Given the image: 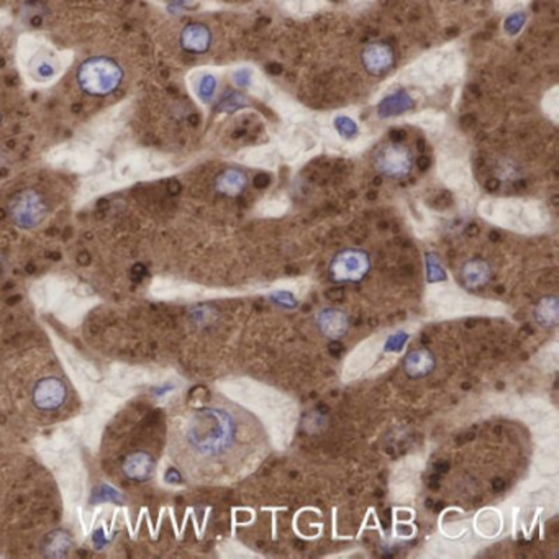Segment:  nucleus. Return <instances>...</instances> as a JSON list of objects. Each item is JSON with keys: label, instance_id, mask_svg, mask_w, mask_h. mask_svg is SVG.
I'll return each mask as SVG.
<instances>
[{"label": "nucleus", "instance_id": "7ed1b4c3", "mask_svg": "<svg viewBox=\"0 0 559 559\" xmlns=\"http://www.w3.org/2000/svg\"><path fill=\"white\" fill-rule=\"evenodd\" d=\"M369 266L371 262L364 251L343 250L330 264V277L335 283H358L368 274Z\"/></svg>", "mask_w": 559, "mask_h": 559}, {"label": "nucleus", "instance_id": "2eb2a0df", "mask_svg": "<svg viewBox=\"0 0 559 559\" xmlns=\"http://www.w3.org/2000/svg\"><path fill=\"white\" fill-rule=\"evenodd\" d=\"M335 126L339 131V135L344 136V138H349V136H354L358 133V126L353 120L346 119V116H339L338 120H335Z\"/></svg>", "mask_w": 559, "mask_h": 559}, {"label": "nucleus", "instance_id": "dca6fc26", "mask_svg": "<svg viewBox=\"0 0 559 559\" xmlns=\"http://www.w3.org/2000/svg\"><path fill=\"white\" fill-rule=\"evenodd\" d=\"M215 89H217V82L215 77L212 76H206L201 81V84H198V94H201L203 100H210L213 94H215Z\"/></svg>", "mask_w": 559, "mask_h": 559}, {"label": "nucleus", "instance_id": "6e6552de", "mask_svg": "<svg viewBox=\"0 0 559 559\" xmlns=\"http://www.w3.org/2000/svg\"><path fill=\"white\" fill-rule=\"evenodd\" d=\"M436 368V359L429 349H413L403 359V372L410 379L429 377Z\"/></svg>", "mask_w": 559, "mask_h": 559}, {"label": "nucleus", "instance_id": "9d476101", "mask_svg": "<svg viewBox=\"0 0 559 559\" xmlns=\"http://www.w3.org/2000/svg\"><path fill=\"white\" fill-rule=\"evenodd\" d=\"M123 473L131 480L144 483L154 473V459L144 451H135L123 461Z\"/></svg>", "mask_w": 559, "mask_h": 559}, {"label": "nucleus", "instance_id": "1a4fd4ad", "mask_svg": "<svg viewBox=\"0 0 559 559\" xmlns=\"http://www.w3.org/2000/svg\"><path fill=\"white\" fill-rule=\"evenodd\" d=\"M212 33L202 23H191L181 33V46L194 55H202L210 48Z\"/></svg>", "mask_w": 559, "mask_h": 559}, {"label": "nucleus", "instance_id": "f257e3e1", "mask_svg": "<svg viewBox=\"0 0 559 559\" xmlns=\"http://www.w3.org/2000/svg\"><path fill=\"white\" fill-rule=\"evenodd\" d=\"M269 453L261 422L227 398H213L174 418L169 454L187 479L230 484L250 476Z\"/></svg>", "mask_w": 559, "mask_h": 559}, {"label": "nucleus", "instance_id": "ddd939ff", "mask_svg": "<svg viewBox=\"0 0 559 559\" xmlns=\"http://www.w3.org/2000/svg\"><path fill=\"white\" fill-rule=\"evenodd\" d=\"M413 105L410 95H407L405 92H398V94L389 95L387 99L382 100V104L379 105V115L381 116H392L398 115L402 112H407Z\"/></svg>", "mask_w": 559, "mask_h": 559}, {"label": "nucleus", "instance_id": "423d86ee", "mask_svg": "<svg viewBox=\"0 0 559 559\" xmlns=\"http://www.w3.org/2000/svg\"><path fill=\"white\" fill-rule=\"evenodd\" d=\"M67 391L65 382L56 377H45L33 389V403L45 412L56 410L66 400Z\"/></svg>", "mask_w": 559, "mask_h": 559}, {"label": "nucleus", "instance_id": "20e7f679", "mask_svg": "<svg viewBox=\"0 0 559 559\" xmlns=\"http://www.w3.org/2000/svg\"><path fill=\"white\" fill-rule=\"evenodd\" d=\"M11 215L22 228H33L46 215V203L36 191L27 189L13 197L11 202Z\"/></svg>", "mask_w": 559, "mask_h": 559}, {"label": "nucleus", "instance_id": "f3484780", "mask_svg": "<svg viewBox=\"0 0 559 559\" xmlns=\"http://www.w3.org/2000/svg\"><path fill=\"white\" fill-rule=\"evenodd\" d=\"M523 22H525L523 13H515V15H512L507 22H505V30L513 35V33H517L520 28L523 27Z\"/></svg>", "mask_w": 559, "mask_h": 559}, {"label": "nucleus", "instance_id": "0eeeda50", "mask_svg": "<svg viewBox=\"0 0 559 559\" xmlns=\"http://www.w3.org/2000/svg\"><path fill=\"white\" fill-rule=\"evenodd\" d=\"M363 65L372 76H382L393 65V51L386 43H371L363 51Z\"/></svg>", "mask_w": 559, "mask_h": 559}, {"label": "nucleus", "instance_id": "9b49d317", "mask_svg": "<svg viewBox=\"0 0 559 559\" xmlns=\"http://www.w3.org/2000/svg\"><path fill=\"white\" fill-rule=\"evenodd\" d=\"M248 184L246 174L238 171V169H227L223 171L220 176L217 177L215 181V189L223 196L228 197H235L238 194H241L245 191Z\"/></svg>", "mask_w": 559, "mask_h": 559}, {"label": "nucleus", "instance_id": "4468645a", "mask_svg": "<svg viewBox=\"0 0 559 559\" xmlns=\"http://www.w3.org/2000/svg\"><path fill=\"white\" fill-rule=\"evenodd\" d=\"M464 283L469 285H483L489 277V266L484 261H471L463 269Z\"/></svg>", "mask_w": 559, "mask_h": 559}, {"label": "nucleus", "instance_id": "39448f33", "mask_svg": "<svg viewBox=\"0 0 559 559\" xmlns=\"http://www.w3.org/2000/svg\"><path fill=\"white\" fill-rule=\"evenodd\" d=\"M374 164H376L377 171L384 174V176L402 179L410 174L413 159L405 147L398 143H391L379 149Z\"/></svg>", "mask_w": 559, "mask_h": 559}, {"label": "nucleus", "instance_id": "f03ea898", "mask_svg": "<svg viewBox=\"0 0 559 559\" xmlns=\"http://www.w3.org/2000/svg\"><path fill=\"white\" fill-rule=\"evenodd\" d=\"M123 71L119 62L105 56L90 58L77 69L81 89L90 95H109L120 86Z\"/></svg>", "mask_w": 559, "mask_h": 559}, {"label": "nucleus", "instance_id": "f8f14e48", "mask_svg": "<svg viewBox=\"0 0 559 559\" xmlns=\"http://www.w3.org/2000/svg\"><path fill=\"white\" fill-rule=\"evenodd\" d=\"M318 327L323 335L330 338H339L346 332L348 318L346 315L335 309H327L318 315Z\"/></svg>", "mask_w": 559, "mask_h": 559}]
</instances>
